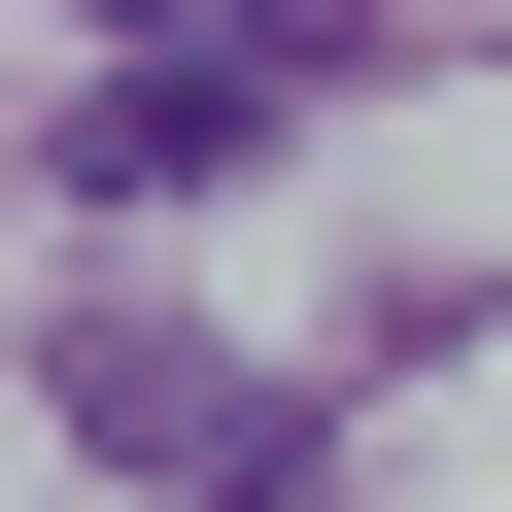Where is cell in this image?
Instances as JSON below:
<instances>
[{
    "instance_id": "cell-1",
    "label": "cell",
    "mask_w": 512,
    "mask_h": 512,
    "mask_svg": "<svg viewBox=\"0 0 512 512\" xmlns=\"http://www.w3.org/2000/svg\"><path fill=\"white\" fill-rule=\"evenodd\" d=\"M69 444H103L137 512H274V478H308V410H274V376H239V342H137V308L69 342Z\"/></svg>"
},
{
    "instance_id": "cell-2",
    "label": "cell",
    "mask_w": 512,
    "mask_h": 512,
    "mask_svg": "<svg viewBox=\"0 0 512 512\" xmlns=\"http://www.w3.org/2000/svg\"><path fill=\"white\" fill-rule=\"evenodd\" d=\"M239 137H274V35H137V69L69 103V171H103V205H171V171H239Z\"/></svg>"
}]
</instances>
